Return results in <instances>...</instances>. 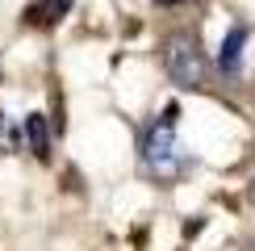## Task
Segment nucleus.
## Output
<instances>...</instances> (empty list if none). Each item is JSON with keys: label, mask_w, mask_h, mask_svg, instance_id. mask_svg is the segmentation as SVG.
<instances>
[{"label": "nucleus", "mask_w": 255, "mask_h": 251, "mask_svg": "<svg viewBox=\"0 0 255 251\" xmlns=\"http://www.w3.org/2000/svg\"><path fill=\"white\" fill-rule=\"evenodd\" d=\"M251 201H255V180H251Z\"/></svg>", "instance_id": "7"}, {"label": "nucleus", "mask_w": 255, "mask_h": 251, "mask_svg": "<svg viewBox=\"0 0 255 251\" xmlns=\"http://www.w3.org/2000/svg\"><path fill=\"white\" fill-rule=\"evenodd\" d=\"M247 251H255V247H247Z\"/></svg>", "instance_id": "8"}, {"label": "nucleus", "mask_w": 255, "mask_h": 251, "mask_svg": "<svg viewBox=\"0 0 255 251\" xmlns=\"http://www.w3.org/2000/svg\"><path fill=\"white\" fill-rule=\"evenodd\" d=\"M155 4H176V0H155Z\"/></svg>", "instance_id": "6"}, {"label": "nucleus", "mask_w": 255, "mask_h": 251, "mask_svg": "<svg viewBox=\"0 0 255 251\" xmlns=\"http://www.w3.org/2000/svg\"><path fill=\"white\" fill-rule=\"evenodd\" d=\"M163 71L180 88H205L209 80V59L201 50V38L193 29H176L163 38Z\"/></svg>", "instance_id": "2"}, {"label": "nucleus", "mask_w": 255, "mask_h": 251, "mask_svg": "<svg viewBox=\"0 0 255 251\" xmlns=\"http://www.w3.org/2000/svg\"><path fill=\"white\" fill-rule=\"evenodd\" d=\"M138 151H142V172L146 176H155V180H163V184L184 176L188 155H184V146L176 138V105H167L163 118H155L142 130V146H138Z\"/></svg>", "instance_id": "1"}, {"label": "nucleus", "mask_w": 255, "mask_h": 251, "mask_svg": "<svg viewBox=\"0 0 255 251\" xmlns=\"http://www.w3.org/2000/svg\"><path fill=\"white\" fill-rule=\"evenodd\" d=\"M21 138H25V146H29V155H34V159H42V163L50 159V126H46L42 113H29V118H25Z\"/></svg>", "instance_id": "3"}, {"label": "nucleus", "mask_w": 255, "mask_h": 251, "mask_svg": "<svg viewBox=\"0 0 255 251\" xmlns=\"http://www.w3.org/2000/svg\"><path fill=\"white\" fill-rule=\"evenodd\" d=\"M67 8H71V0H34L25 8V21L29 25H55V21H63Z\"/></svg>", "instance_id": "5"}, {"label": "nucleus", "mask_w": 255, "mask_h": 251, "mask_svg": "<svg viewBox=\"0 0 255 251\" xmlns=\"http://www.w3.org/2000/svg\"><path fill=\"white\" fill-rule=\"evenodd\" d=\"M243 46H247V29H243V25H235L226 38H222L218 63H222V71H226V76H239V67H243Z\"/></svg>", "instance_id": "4"}]
</instances>
